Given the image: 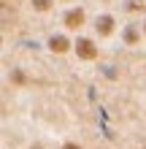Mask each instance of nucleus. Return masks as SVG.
I'll list each match as a JSON object with an SVG mask.
<instances>
[{
    "label": "nucleus",
    "instance_id": "f257e3e1",
    "mask_svg": "<svg viewBox=\"0 0 146 149\" xmlns=\"http://www.w3.org/2000/svg\"><path fill=\"white\" fill-rule=\"evenodd\" d=\"M76 52H79L81 60H95L98 57V49H95V43H92L89 38H79L76 41Z\"/></svg>",
    "mask_w": 146,
    "mask_h": 149
},
{
    "label": "nucleus",
    "instance_id": "20e7f679",
    "mask_svg": "<svg viewBox=\"0 0 146 149\" xmlns=\"http://www.w3.org/2000/svg\"><path fill=\"white\" fill-rule=\"evenodd\" d=\"M98 33L100 36H111V33H114V19H111V16H100L98 19Z\"/></svg>",
    "mask_w": 146,
    "mask_h": 149
},
{
    "label": "nucleus",
    "instance_id": "0eeeda50",
    "mask_svg": "<svg viewBox=\"0 0 146 149\" xmlns=\"http://www.w3.org/2000/svg\"><path fill=\"white\" fill-rule=\"evenodd\" d=\"M65 149H79V146H76V144H68V146H65Z\"/></svg>",
    "mask_w": 146,
    "mask_h": 149
},
{
    "label": "nucleus",
    "instance_id": "423d86ee",
    "mask_svg": "<svg viewBox=\"0 0 146 149\" xmlns=\"http://www.w3.org/2000/svg\"><path fill=\"white\" fill-rule=\"evenodd\" d=\"M125 41H130V43H135V41H138V33H135L133 27H127V30H125Z\"/></svg>",
    "mask_w": 146,
    "mask_h": 149
},
{
    "label": "nucleus",
    "instance_id": "7ed1b4c3",
    "mask_svg": "<svg viewBox=\"0 0 146 149\" xmlns=\"http://www.w3.org/2000/svg\"><path fill=\"white\" fill-rule=\"evenodd\" d=\"M81 22H84V11H81V8H76V11H71V14H68L65 16V24H68V27H81Z\"/></svg>",
    "mask_w": 146,
    "mask_h": 149
},
{
    "label": "nucleus",
    "instance_id": "f03ea898",
    "mask_svg": "<svg viewBox=\"0 0 146 149\" xmlns=\"http://www.w3.org/2000/svg\"><path fill=\"white\" fill-rule=\"evenodd\" d=\"M49 46H51V52H57V54H60V52L65 54V52L71 49V41H68L65 36H54V38L49 41Z\"/></svg>",
    "mask_w": 146,
    "mask_h": 149
},
{
    "label": "nucleus",
    "instance_id": "39448f33",
    "mask_svg": "<svg viewBox=\"0 0 146 149\" xmlns=\"http://www.w3.org/2000/svg\"><path fill=\"white\" fill-rule=\"evenodd\" d=\"M33 6H35L38 11H49V8H51V0H33Z\"/></svg>",
    "mask_w": 146,
    "mask_h": 149
}]
</instances>
